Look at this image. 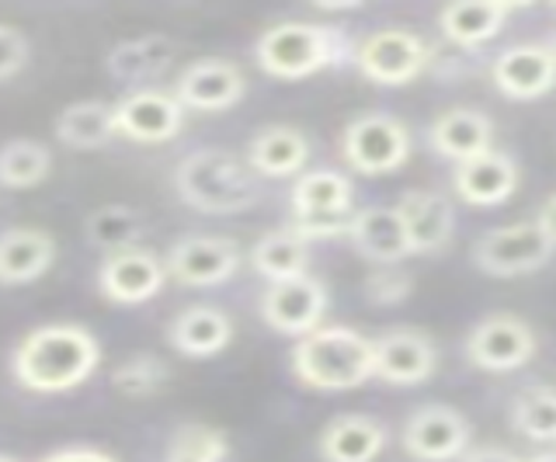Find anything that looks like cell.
<instances>
[{
  "label": "cell",
  "instance_id": "cell-1",
  "mask_svg": "<svg viewBox=\"0 0 556 462\" xmlns=\"http://www.w3.org/2000/svg\"><path fill=\"white\" fill-rule=\"evenodd\" d=\"M101 365V345L84 323L31 328L11 355L14 380L31 393H70Z\"/></svg>",
  "mask_w": 556,
  "mask_h": 462
},
{
  "label": "cell",
  "instance_id": "cell-2",
  "mask_svg": "<svg viewBox=\"0 0 556 462\" xmlns=\"http://www.w3.org/2000/svg\"><path fill=\"white\" fill-rule=\"evenodd\" d=\"M174 188L185 205L205 216H237L261 202V184L248 161L219 146H202L181 157Z\"/></svg>",
  "mask_w": 556,
  "mask_h": 462
},
{
  "label": "cell",
  "instance_id": "cell-3",
  "mask_svg": "<svg viewBox=\"0 0 556 462\" xmlns=\"http://www.w3.org/2000/svg\"><path fill=\"white\" fill-rule=\"evenodd\" d=\"M358 42L348 39L338 25H313V22H278L261 31L254 46V60L268 77L278 80H303L327 70V66L355 63Z\"/></svg>",
  "mask_w": 556,
  "mask_h": 462
},
{
  "label": "cell",
  "instance_id": "cell-4",
  "mask_svg": "<svg viewBox=\"0 0 556 462\" xmlns=\"http://www.w3.org/2000/svg\"><path fill=\"white\" fill-rule=\"evenodd\" d=\"M292 372L295 380L320 393H344L358 389L376 380V355L372 337L355 328H317L300 337L292 348Z\"/></svg>",
  "mask_w": 556,
  "mask_h": 462
},
{
  "label": "cell",
  "instance_id": "cell-5",
  "mask_svg": "<svg viewBox=\"0 0 556 462\" xmlns=\"http://www.w3.org/2000/svg\"><path fill=\"white\" fill-rule=\"evenodd\" d=\"M292 222L289 227L303 241H327V236H348V222L355 216V188L341 170L317 167L295 178L289 195Z\"/></svg>",
  "mask_w": 556,
  "mask_h": 462
},
{
  "label": "cell",
  "instance_id": "cell-6",
  "mask_svg": "<svg viewBox=\"0 0 556 462\" xmlns=\"http://www.w3.org/2000/svg\"><path fill=\"white\" fill-rule=\"evenodd\" d=\"M341 157L358 175H393L410 157V132L387 112L355 115L341 132Z\"/></svg>",
  "mask_w": 556,
  "mask_h": 462
},
{
  "label": "cell",
  "instance_id": "cell-7",
  "mask_svg": "<svg viewBox=\"0 0 556 462\" xmlns=\"http://www.w3.org/2000/svg\"><path fill=\"white\" fill-rule=\"evenodd\" d=\"M431 63V46L410 28H379L369 31L355 49V66L365 80L379 88H404L417 80Z\"/></svg>",
  "mask_w": 556,
  "mask_h": 462
},
{
  "label": "cell",
  "instance_id": "cell-8",
  "mask_svg": "<svg viewBox=\"0 0 556 462\" xmlns=\"http://www.w3.org/2000/svg\"><path fill=\"white\" fill-rule=\"evenodd\" d=\"M556 244L546 236V230L535 219L511 222V227L486 230L473 244V265L483 275L494 279H515L539 271L553 258Z\"/></svg>",
  "mask_w": 556,
  "mask_h": 462
},
{
  "label": "cell",
  "instance_id": "cell-9",
  "mask_svg": "<svg viewBox=\"0 0 556 462\" xmlns=\"http://www.w3.org/2000/svg\"><path fill=\"white\" fill-rule=\"evenodd\" d=\"M404 441L407 455L417 462H452L463 459L473 441V427L448 403H425L410 410V418L404 421Z\"/></svg>",
  "mask_w": 556,
  "mask_h": 462
},
{
  "label": "cell",
  "instance_id": "cell-10",
  "mask_svg": "<svg viewBox=\"0 0 556 462\" xmlns=\"http://www.w3.org/2000/svg\"><path fill=\"white\" fill-rule=\"evenodd\" d=\"M167 279L188 288H216L223 282H230L240 268V247L230 236H205V233H191L174 241L167 258Z\"/></svg>",
  "mask_w": 556,
  "mask_h": 462
},
{
  "label": "cell",
  "instance_id": "cell-11",
  "mask_svg": "<svg viewBox=\"0 0 556 462\" xmlns=\"http://www.w3.org/2000/svg\"><path fill=\"white\" fill-rule=\"evenodd\" d=\"M535 355V331L515 313L483 317L466 334V358L483 372H515Z\"/></svg>",
  "mask_w": 556,
  "mask_h": 462
},
{
  "label": "cell",
  "instance_id": "cell-12",
  "mask_svg": "<svg viewBox=\"0 0 556 462\" xmlns=\"http://www.w3.org/2000/svg\"><path fill=\"white\" fill-rule=\"evenodd\" d=\"M327 313V285L317 275H300L289 282H275L261 296V320L271 331L289 337H306L324 328Z\"/></svg>",
  "mask_w": 556,
  "mask_h": 462
},
{
  "label": "cell",
  "instance_id": "cell-13",
  "mask_svg": "<svg viewBox=\"0 0 556 462\" xmlns=\"http://www.w3.org/2000/svg\"><path fill=\"white\" fill-rule=\"evenodd\" d=\"M167 282L164 258H156L150 247H129L104 254V261L98 268V288L101 296L115 306H139L153 299Z\"/></svg>",
  "mask_w": 556,
  "mask_h": 462
},
{
  "label": "cell",
  "instance_id": "cell-14",
  "mask_svg": "<svg viewBox=\"0 0 556 462\" xmlns=\"http://www.w3.org/2000/svg\"><path fill=\"white\" fill-rule=\"evenodd\" d=\"M376 380L390 386H421L439 369V348L417 328H390L372 337Z\"/></svg>",
  "mask_w": 556,
  "mask_h": 462
},
{
  "label": "cell",
  "instance_id": "cell-15",
  "mask_svg": "<svg viewBox=\"0 0 556 462\" xmlns=\"http://www.w3.org/2000/svg\"><path fill=\"white\" fill-rule=\"evenodd\" d=\"M115 129L136 143H167L185 129V105L174 98V91H129L115 101Z\"/></svg>",
  "mask_w": 556,
  "mask_h": 462
},
{
  "label": "cell",
  "instance_id": "cell-16",
  "mask_svg": "<svg viewBox=\"0 0 556 462\" xmlns=\"http://www.w3.org/2000/svg\"><path fill=\"white\" fill-rule=\"evenodd\" d=\"M494 88L511 101H535L556 88V56L549 46L521 42L504 49L491 66Z\"/></svg>",
  "mask_w": 556,
  "mask_h": 462
},
{
  "label": "cell",
  "instance_id": "cell-17",
  "mask_svg": "<svg viewBox=\"0 0 556 462\" xmlns=\"http://www.w3.org/2000/svg\"><path fill=\"white\" fill-rule=\"evenodd\" d=\"M248 91L237 63L226 60H199L181 70L178 84H174V98L181 101L185 112H226Z\"/></svg>",
  "mask_w": 556,
  "mask_h": 462
},
{
  "label": "cell",
  "instance_id": "cell-18",
  "mask_svg": "<svg viewBox=\"0 0 556 462\" xmlns=\"http://www.w3.org/2000/svg\"><path fill=\"white\" fill-rule=\"evenodd\" d=\"M452 188L466 205H480V209H491L515 195L518 188V164L515 157L501 150H486L473 161H463L452 170Z\"/></svg>",
  "mask_w": 556,
  "mask_h": 462
},
{
  "label": "cell",
  "instance_id": "cell-19",
  "mask_svg": "<svg viewBox=\"0 0 556 462\" xmlns=\"http://www.w3.org/2000/svg\"><path fill=\"white\" fill-rule=\"evenodd\" d=\"M396 213L404 219L407 241L414 254H439L452 233H456V209L442 192H425L414 188L396 202Z\"/></svg>",
  "mask_w": 556,
  "mask_h": 462
},
{
  "label": "cell",
  "instance_id": "cell-20",
  "mask_svg": "<svg viewBox=\"0 0 556 462\" xmlns=\"http://www.w3.org/2000/svg\"><path fill=\"white\" fill-rule=\"evenodd\" d=\"M348 241L355 244V251L365 261H372L379 268L387 265H400L404 258H410V241L404 230V219H400L396 209H382V205H372V209H358L348 222Z\"/></svg>",
  "mask_w": 556,
  "mask_h": 462
},
{
  "label": "cell",
  "instance_id": "cell-21",
  "mask_svg": "<svg viewBox=\"0 0 556 462\" xmlns=\"http://www.w3.org/2000/svg\"><path fill=\"white\" fill-rule=\"evenodd\" d=\"M428 143L439 157L463 164L494 150V123L477 108H448L431 123Z\"/></svg>",
  "mask_w": 556,
  "mask_h": 462
},
{
  "label": "cell",
  "instance_id": "cell-22",
  "mask_svg": "<svg viewBox=\"0 0 556 462\" xmlns=\"http://www.w3.org/2000/svg\"><path fill=\"white\" fill-rule=\"evenodd\" d=\"M382 449H387V427L372 414L330 418L317 438L324 462H376Z\"/></svg>",
  "mask_w": 556,
  "mask_h": 462
},
{
  "label": "cell",
  "instance_id": "cell-23",
  "mask_svg": "<svg viewBox=\"0 0 556 462\" xmlns=\"http://www.w3.org/2000/svg\"><path fill=\"white\" fill-rule=\"evenodd\" d=\"M56 261V241L39 227H11L0 233V285H28Z\"/></svg>",
  "mask_w": 556,
  "mask_h": 462
},
{
  "label": "cell",
  "instance_id": "cell-24",
  "mask_svg": "<svg viewBox=\"0 0 556 462\" xmlns=\"http://www.w3.org/2000/svg\"><path fill=\"white\" fill-rule=\"evenodd\" d=\"M174 53H178V46L167 36H139L118 42L109 53V60H104V66H109V74L118 84H129L132 91H143L153 88L170 70Z\"/></svg>",
  "mask_w": 556,
  "mask_h": 462
},
{
  "label": "cell",
  "instance_id": "cell-25",
  "mask_svg": "<svg viewBox=\"0 0 556 462\" xmlns=\"http://www.w3.org/2000/svg\"><path fill=\"white\" fill-rule=\"evenodd\" d=\"M167 341L185 358H213L233 341V320L219 306H188L167 323Z\"/></svg>",
  "mask_w": 556,
  "mask_h": 462
},
{
  "label": "cell",
  "instance_id": "cell-26",
  "mask_svg": "<svg viewBox=\"0 0 556 462\" xmlns=\"http://www.w3.org/2000/svg\"><path fill=\"white\" fill-rule=\"evenodd\" d=\"M248 164H251V170L257 178H295V175H303V167L309 164L306 132L292 129V126L261 129L251 140Z\"/></svg>",
  "mask_w": 556,
  "mask_h": 462
},
{
  "label": "cell",
  "instance_id": "cell-27",
  "mask_svg": "<svg viewBox=\"0 0 556 462\" xmlns=\"http://www.w3.org/2000/svg\"><path fill=\"white\" fill-rule=\"evenodd\" d=\"M515 8L504 4V0H459V4H448L439 14V28L452 46L463 49H477L483 42H491L501 36L504 22Z\"/></svg>",
  "mask_w": 556,
  "mask_h": 462
},
{
  "label": "cell",
  "instance_id": "cell-28",
  "mask_svg": "<svg viewBox=\"0 0 556 462\" xmlns=\"http://www.w3.org/2000/svg\"><path fill=\"white\" fill-rule=\"evenodd\" d=\"M56 140L70 150H101L109 146L118 129H115V105L109 101H74L66 105L56 118Z\"/></svg>",
  "mask_w": 556,
  "mask_h": 462
},
{
  "label": "cell",
  "instance_id": "cell-29",
  "mask_svg": "<svg viewBox=\"0 0 556 462\" xmlns=\"http://www.w3.org/2000/svg\"><path fill=\"white\" fill-rule=\"evenodd\" d=\"M251 265L268 285L309 275V244L292 227L271 230L251 247Z\"/></svg>",
  "mask_w": 556,
  "mask_h": 462
},
{
  "label": "cell",
  "instance_id": "cell-30",
  "mask_svg": "<svg viewBox=\"0 0 556 462\" xmlns=\"http://www.w3.org/2000/svg\"><path fill=\"white\" fill-rule=\"evenodd\" d=\"M143 233H147V216L139 209H132V205H126V202L101 205V209H94L84 222V236L94 247H101L104 254L139 247Z\"/></svg>",
  "mask_w": 556,
  "mask_h": 462
},
{
  "label": "cell",
  "instance_id": "cell-31",
  "mask_svg": "<svg viewBox=\"0 0 556 462\" xmlns=\"http://www.w3.org/2000/svg\"><path fill=\"white\" fill-rule=\"evenodd\" d=\"M511 424L529 441H556V389L529 386L511 403Z\"/></svg>",
  "mask_w": 556,
  "mask_h": 462
},
{
  "label": "cell",
  "instance_id": "cell-32",
  "mask_svg": "<svg viewBox=\"0 0 556 462\" xmlns=\"http://www.w3.org/2000/svg\"><path fill=\"white\" fill-rule=\"evenodd\" d=\"M52 167V153L49 146L35 143V140H11L0 150V184L4 188H35L46 181Z\"/></svg>",
  "mask_w": 556,
  "mask_h": 462
},
{
  "label": "cell",
  "instance_id": "cell-33",
  "mask_svg": "<svg viewBox=\"0 0 556 462\" xmlns=\"http://www.w3.org/2000/svg\"><path fill=\"white\" fill-rule=\"evenodd\" d=\"M167 380H170V365L153 351H136L129 358H122L112 372L115 389L126 393V397H150V393H156Z\"/></svg>",
  "mask_w": 556,
  "mask_h": 462
},
{
  "label": "cell",
  "instance_id": "cell-34",
  "mask_svg": "<svg viewBox=\"0 0 556 462\" xmlns=\"http://www.w3.org/2000/svg\"><path fill=\"white\" fill-rule=\"evenodd\" d=\"M230 445L219 427L208 424H185L178 427V435L170 438V449L164 462H223Z\"/></svg>",
  "mask_w": 556,
  "mask_h": 462
},
{
  "label": "cell",
  "instance_id": "cell-35",
  "mask_svg": "<svg viewBox=\"0 0 556 462\" xmlns=\"http://www.w3.org/2000/svg\"><path fill=\"white\" fill-rule=\"evenodd\" d=\"M365 299L376 303V306H400L410 293H414V275L396 265L387 268H376L369 279H365Z\"/></svg>",
  "mask_w": 556,
  "mask_h": 462
},
{
  "label": "cell",
  "instance_id": "cell-36",
  "mask_svg": "<svg viewBox=\"0 0 556 462\" xmlns=\"http://www.w3.org/2000/svg\"><path fill=\"white\" fill-rule=\"evenodd\" d=\"M28 63V39L14 25H0V80L14 77Z\"/></svg>",
  "mask_w": 556,
  "mask_h": 462
},
{
  "label": "cell",
  "instance_id": "cell-37",
  "mask_svg": "<svg viewBox=\"0 0 556 462\" xmlns=\"http://www.w3.org/2000/svg\"><path fill=\"white\" fill-rule=\"evenodd\" d=\"M42 462H115V455L94 449V445H66L60 452H49Z\"/></svg>",
  "mask_w": 556,
  "mask_h": 462
},
{
  "label": "cell",
  "instance_id": "cell-38",
  "mask_svg": "<svg viewBox=\"0 0 556 462\" xmlns=\"http://www.w3.org/2000/svg\"><path fill=\"white\" fill-rule=\"evenodd\" d=\"M459 462H521V459L508 449H501V445H480V449H469Z\"/></svg>",
  "mask_w": 556,
  "mask_h": 462
},
{
  "label": "cell",
  "instance_id": "cell-39",
  "mask_svg": "<svg viewBox=\"0 0 556 462\" xmlns=\"http://www.w3.org/2000/svg\"><path fill=\"white\" fill-rule=\"evenodd\" d=\"M535 222H539V227L546 230V236H549V241L556 244V195L543 202V209H539Z\"/></svg>",
  "mask_w": 556,
  "mask_h": 462
},
{
  "label": "cell",
  "instance_id": "cell-40",
  "mask_svg": "<svg viewBox=\"0 0 556 462\" xmlns=\"http://www.w3.org/2000/svg\"><path fill=\"white\" fill-rule=\"evenodd\" d=\"M521 462H556V449L539 452V455H529V459H521Z\"/></svg>",
  "mask_w": 556,
  "mask_h": 462
},
{
  "label": "cell",
  "instance_id": "cell-41",
  "mask_svg": "<svg viewBox=\"0 0 556 462\" xmlns=\"http://www.w3.org/2000/svg\"><path fill=\"white\" fill-rule=\"evenodd\" d=\"M0 462H17V459H11V455H0Z\"/></svg>",
  "mask_w": 556,
  "mask_h": 462
},
{
  "label": "cell",
  "instance_id": "cell-42",
  "mask_svg": "<svg viewBox=\"0 0 556 462\" xmlns=\"http://www.w3.org/2000/svg\"><path fill=\"white\" fill-rule=\"evenodd\" d=\"M549 49H553V56H556V36H553V42H549Z\"/></svg>",
  "mask_w": 556,
  "mask_h": 462
}]
</instances>
